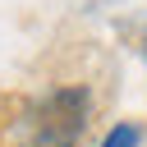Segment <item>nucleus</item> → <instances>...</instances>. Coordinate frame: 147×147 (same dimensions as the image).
<instances>
[{"label": "nucleus", "mask_w": 147, "mask_h": 147, "mask_svg": "<svg viewBox=\"0 0 147 147\" xmlns=\"http://www.w3.org/2000/svg\"><path fill=\"white\" fill-rule=\"evenodd\" d=\"M92 119V87L83 83H60L41 92L23 119V142L28 147H78Z\"/></svg>", "instance_id": "nucleus-1"}, {"label": "nucleus", "mask_w": 147, "mask_h": 147, "mask_svg": "<svg viewBox=\"0 0 147 147\" xmlns=\"http://www.w3.org/2000/svg\"><path fill=\"white\" fill-rule=\"evenodd\" d=\"M96 147H142V129H138L133 119H119V124L106 129V138H101Z\"/></svg>", "instance_id": "nucleus-2"}]
</instances>
